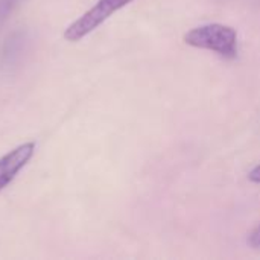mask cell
I'll use <instances>...</instances> for the list:
<instances>
[{"mask_svg": "<svg viewBox=\"0 0 260 260\" xmlns=\"http://www.w3.org/2000/svg\"><path fill=\"white\" fill-rule=\"evenodd\" d=\"M183 41L190 47L210 50L227 59L238 56V32L229 24L209 23L193 27L184 34Z\"/></svg>", "mask_w": 260, "mask_h": 260, "instance_id": "1", "label": "cell"}, {"mask_svg": "<svg viewBox=\"0 0 260 260\" xmlns=\"http://www.w3.org/2000/svg\"><path fill=\"white\" fill-rule=\"evenodd\" d=\"M133 2L136 0H98L93 8H90L64 30V38L70 43L81 41L84 37L98 29L104 21H107L114 12Z\"/></svg>", "mask_w": 260, "mask_h": 260, "instance_id": "2", "label": "cell"}, {"mask_svg": "<svg viewBox=\"0 0 260 260\" xmlns=\"http://www.w3.org/2000/svg\"><path fill=\"white\" fill-rule=\"evenodd\" d=\"M34 152L35 143L27 142L14 148L0 158V192L8 187L11 181L17 177V174L29 163V160L34 157Z\"/></svg>", "mask_w": 260, "mask_h": 260, "instance_id": "3", "label": "cell"}, {"mask_svg": "<svg viewBox=\"0 0 260 260\" xmlns=\"http://www.w3.org/2000/svg\"><path fill=\"white\" fill-rule=\"evenodd\" d=\"M27 32L26 30H17L11 34L0 50V67L2 69H11L18 64V61L23 58V53L27 46Z\"/></svg>", "mask_w": 260, "mask_h": 260, "instance_id": "4", "label": "cell"}, {"mask_svg": "<svg viewBox=\"0 0 260 260\" xmlns=\"http://www.w3.org/2000/svg\"><path fill=\"white\" fill-rule=\"evenodd\" d=\"M20 0H0V26L6 21L9 14L15 9Z\"/></svg>", "mask_w": 260, "mask_h": 260, "instance_id": "5", "label": "cell"}, {"mask_svg": "<svg viewBox=\"0 0 260 260\" xmlns=\"http://www.w3.org/2000/svg\"><path fill=\"white\" fill-rule=\"evenodd\" d=\"M248 245H250L251 248H256V250H259L260 248V225H257V227L251 232V235H250V238H248Z\"/></svg>", "mask_w": 260, "mask_h": 260, "instance_id": "6", "label": "cell"}, {"mask_svg": "<svg viewBox=\"0 0 260 260\" xmlns=\"http://www.w3.org/2000/svg\"><path fill=\"white\" fill-rule=\"evenodd\" d=\"M248 180H250L251 183L260 184V165L259 166H256L254 169H251V171H250V174H248Z\"/></svg>", "mask_w": 260, "mask_h": 260, "instance_id": "7", "label": "cell"}]
</instances>
